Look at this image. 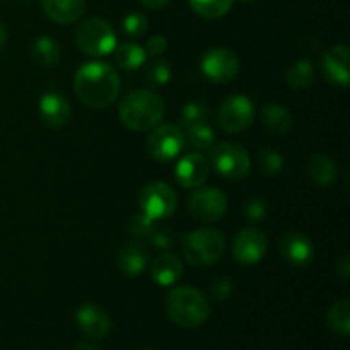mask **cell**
Returning a JSON list of instances; mask_svg holds the SVG:
<instances>
[{
	"label": "cell",
	"instance_id": "obj_28",
	"mask_svg": "<svg viewBox=\"0 0 350 350\" xmlns=\"http://www.w3.org/2000/svg\"><path fill=\"white\" fill-rule=\"evenodd\" d=\"M195 14L205 19H219L232 9L234 0H188Z\"/></svg>",
	"mask_w": 350,
	"mask_h": 350
},
{
	"label": "cell",
	"instance_id": "obj_13",
	"mask_svg": "<svg viewBox=\"0 0 350 350\" xmlns=\"http://www.w3.org/2000/svg\"><path fill=\"white\" fill-rule=\"evenodd\" d=\"M211 173V164L200 152H190L181 157L174 166V178L178 185L188 190L202 187Z\"/></svg>",
	"mask_w": 350,
	"mask_h": 350
},
{
	"label": "cell",
	"instance_id": "obj_18",
	"mask_svg": "<svg viewBox=\"0 0 350 350\" xmlns=\"http://www.w3.org/2000/svg\"><path fill=\"white\" fill-rule=\"evenodd\" d=\"M72 109L67 98L58 92H46L40 99V116L48 126L60 129L70 120Z\"/></svg>",
	"mask_w": 350,
	"mask_h": 350
},
{
	"label": "cell",
	"instance_id": "obj_22",
	"mask_svg": "<svg viewBox=\"0 0 350 350\" xmlns=\"http://www.w3.org/2000/svg\"><path fill=\"white\" fill-rule=\"evenodd\" d=\"M262 123L272 135H287L293 129V115L286 106L270 103L263 106Z\"/></svg>",
	"mask_w": 350,
	"mask_h": 350
},
{
	"label": "cell",
	"instance_id": "obj_32",
	"mask_svg": "<svg viewBox=\"0 0 350 350\" xmlns=\"http://www.w3.org/2000/svg\"><path fill=\"white\" fill-rule=\"evenodd\" d=\"M154 222H156V221H152L150 217H147L144 212H139V214H135L129 221L130 234L135 236L137 239L149 238L150 232H152L154 228H156V224H154Z\"/></svg>",
	"mask_w": 350,
	"mask_h": 350
},
{
	"label": "cell",
	"instance_id": "obj_39",
	"mask_svg": "<svg viewBox=\"0 0 350 350\" xmlns=\"http://www.w3.org/2000/svg\"><path fill=\"white\" fill-rule=\"evenodd\" d=\"M140 2H142V5L147 7V9L159 10L163 9V7H166L171 0H140Z\"/></svg>",
	"mask_w": 350,
	"mask_h": 350
},
{
	"label": "cell",
	"instance_id": "obj_16",
	"mask_svg": "<svg viewBox=\"0 0 350 350\" xmlns=\"http://www.w3.org/2000/svg\"><path fill=\"white\" fill-rule=\"evenodd\" d=\"M75 321L88 337L103 338L111 330V318L108 311L98 304H82L75 313Z\"/></svg>",
	"mask_w": 350,
	"mask_h": 350
},
{
	"label": "cell",
	"instance_id": "obj_4",
	"mask_svg": "<svg viewBox=\"0 0 350 350\" xmlns=\"http://www.w3.org/2000/svg\"><path fill=\"white\" fill-rule=\"evenodd\" d=\"M75 44L89 57H106L116 48L115 29L103 17H88L75 29Z\"/></svg>",
	"mask_w": 350,
	"mask_h": 350
},
{
	"label": "cell",
	"instance_id": "obj_19",
	"mask_svg": "<svg viewBox=\"0 0 350 350\" xmlns=\"http://www.w3.org/2000/svg\"><path fill=\"white\" fill-rule=\"evenodd\" d=\"M44 16L57 24H72L81 19L85 0H41Z\"/></svg>",
	"mask_w": 350,
	"mask_h": 350
},
{
	"label": "cell",
	"instance_id": "obj_8",
	"mask_svg": "<svg viewBox=\"0 0 350 350\" xmlns=\"http://www.w3.org/2000/svg\"><path fill=\"white\" fill-rule=\"evenodd\" d=\"M183 147L185 133L174 123H159L147 139V152L157 163H170L176 159Z\"/></svg>",
	"mask_w": 350,
	"mask_h": 350
},
{
	"label": "cell",
	"instance_id": "obj_7",
	"mask_svg": "<svg viewBox=\"0 0 350 350\" xmlns=\"http://www.w3.org/2000/svg\"><path fill=\"white\" fill-rule=\"evenodd\" d=\"M176 193L164 181H152L140 191V212H144L152 221H161V219H167L170 215H173L176 211Z\"/></svg>",
	"mask_w": 350,
	"mask_h": 350
},
{
	"label": "cell",
	"instance_id": "obj_41",
	"mask_svg": "<svg viewBox=\"0 0 350 350\" xmlns=\"http://www.w3.org/2000/svg\"><path fill=\"white\" fill-rule=\"evenodd\" d=\"M74 350H96V349L92 347V345H89V344H79Z\"/></svg>",
	"mask_w": 350,
	"mask_h": 350
},
{
	"label": "cell",
	"instance_id": "obj_10",
	"mask_svg": "<svg viewBox=\"0 0 350 350\" xmlns=\"http://www.w3.org/2000/svg\"><path fill=\"white\" fill-rule=\"evenodd\" d=\"M188 212L204 222H215L224 217L228 211V197L214 187H198L188 197Z\"/></svg>",
	"mask_w": 350,
	"mask_h": 350
},
{
	"label": "cell",
	"instance_id": "obj_34",
	"mask_svg": "<svg viewBox=\"0 0 350 350\" xmlns=\"http://www.w3.org/2000/svg\"><path fill=\"white\" fill-rule=\"evenodd\" d=\"M243 211H245L246 219H250V221H253V222H258V221H262V219H265L267 202L263 200L262 197H250L248 200L245 202V207H243Z\"/></svg>",
	"mask_w": 350,
	"mask_h": 350
},
{
	"label": "cell",
	"instance_id": "obj_21",
	"mask_svg": "<svg viewBox=\"0 0 350 350\" xmlns=\"http://www.w3.org/2000/svg\"><path fill=\"white\" fill-rule=\"evenodd\" d=\"M338 174V167L335 161L328 154H313L308 161V176L318 187H330L335 183Z\"/></svg>",
	"mask_w": 350,
	"mask_h": 350
},
{
	"label": "cell",
	"instance_id": "obj_6",
	"mask_svg": "<svg viewBox=\"0 0 350 350\" xmlns=\"http://www.w3.org/2000/svg\"><path fill=\"white\" fill-rule=\"evenodd\" d=\"M211 154V166L215 173L228 180H245L252 171V157L248 150L236 142L214 144L208 150Z\"/></svg>",
	"mask_w": 350,
	"mask_h": 350
},
{
	"label": "cell",
	"instance_id": "obj_11",
	"mask_svg": "<svg viewBox=\"0 0 350 350\" xmlns=\"http://www.w3.org/2000/svg\"><path fill=\"white\" fill-rule=\"evenodd\" d=\"M202 74L215 84H228L238 75L239 60L229 48H211L200 60Z\"/></svg>",
	"mask_w": 350,
	"mask_h": 350
},
{
	"label": "cell",
	"instance_id": "obj_9",
	"mask_svg": "<svg viewBox=\"0 0 350 350\" xmlns=\"http://www.w3.org/2000/svg\"><path fill=\"white\" fill-rule=\"evenodd\" d=\"M255 122V106L246 96L234 94L224 99L217 113V123L224 132L239 133Z\"/></svg>",
	"mask_w": 350,
	"mask_h": 350
},
{
	"label": "cell",
	"instance_id": "obj_37",
	"mask_svg": "<svg viewBox=\"0 0 350 350\" xmlns=\"http://www.w3.org/2000/svg\"><path fill=\"white\" fill-rule=\"evenodd\" d=\"M166 50H167V40L164 36H161V34H156V36L149 38V41H147L146 44V53L152 55V57H159V55H163Z\"/></svg>",
	"mask_w": 350,
	"mask_h": 350
},
{
	"label": "cell",
	"instance_id": "obj_1",
	"mask_svg": "<svg viewBox=\"0 0 350 350\" xmlns=\"http://www.w3.org/2000/svg\"><path fill=\"white\" fill-rule=\"evenodd\" d=\"M120 82L115 67L103 62H88L81 65L74 77V92L88 108L101 109L113 105L118 98Z\"/></svg>",
	"mask_w": 350,
	"mask_h": 350
},
{
	"label": "cell",
	"instance_id": "obj_26",
	"mask_svg": "<svg viewBox=\"0 0 350 350\" xmlns=\"http://www.w3.org/2000/svg\"><path fill=\"white\" fill-rule=\"evenodd\" d=\"M115 60L123 70H137L146 64V50L135 43H122L115 48Z\"/></svg>",
	"mask_w": 350,
	"mask_h": 350
},
{
	"label": "cell",
	"instance_id": "obj_15",
	"mask_svg": "<svg viewBox=\"0 0 350 350\" xmlns=\"http://www.w3.org/2000/svg\"><path fill=\"white\" fill-rule=\"evenodd\" d=\"M280 255L289 265L303 269L313 262L314 246L303 232L287 231L280 239Z\"/></svg>",
	"mask_w": 350,
	"mask_h": 350
},
{
	"label": "cell",
	"instance_id": "obj_27",
	"mask_svg": "<svg viewBox=\"0 0 350 350\" xmlns=\"http://www.w3.org/2000/svg\"><path fill=\"white\" fill-rule=\"evenodd\" d=\"M185 144H188L197 152H200V150L205 152V150H211V147L215 144V133L208 126V123H202V125L187 129Z\"/></svg>",
	"mask_w": 350,
	"mask_h": 350
},
{
	"label": "cell",
	"instance_id": "obj_3",
	"mask_svg": "<svg viewBox=\"0 0 350 350\" xmlns=\"http://www.w3.org/2000/svg\"><path fill=\"white\" fill-rule=\"evenodd\" d=\"M166 313L181 328H197L207 321L211 304L195 287H176L167 294Z\"/></svg>",
	"mask_w": 350,
	"mask_h": 350
},
{
	"label": "cell",
	"instance_id": "obj_23",
	"mask_svg": "<svg viewBox=\"0 0 350 350\" xmlns=\"http://www.w3.org/2000/svg\"><path fill=\"white\" fill-rule=\"evenodd\" d=\"M31 57H33L34 64L40 65V67H55L62 58L60 44L51 36H40L31 46Z\"/></svg>",
	"mask_w": 350,
	"mask_h": 350
},
{
	"label": "cell",
	"instance_id": "obj_42",
	"mask_svg": "<svg viewBox=\"0 0 350 350\" xmlns=\"http://www.w3.org/2000/svg\"><path fill=\"white\" fill-rule=\"evenodd\" d=\"M243 2H246V3H252V2H256V0H243Z\"/></svg>",
	"mask_w": 350,
	"mask_h": 350
},
{
	"label": "cell",
	"instance_id": "obj_31",
	"mask_svg": "<svg viewBox=\"0 0 350 350\" xmlns=\"http://www.w3.org/2000/svg\"><path fill=\"white\" fill-rule=\"evenodd\" d=\"M258 164H260V171H262L265 176H270V178L279 176V174L284 171V156L277 152V150H272L269 149V147H265V149L260 150Z\"/></svg>",
	"mask_w": 350,
	"mask_h": 350
},
{
	"label": "cell",
	"instance_id": "obj_17",
	"mask_svg": "<svg viewBox=\"0 0 350 350\" xmlns=\"http://www.w3.org/2000/svg\"><path fill=\"white\" fill-rule=\"evenodd\" d=\"M149 262V250L139 239H129L123 243L116 253V263L123 275L135 277L144 272Z\"/></svg>",
	"mask_w": 350,
	"mask_h": 350
},
{
	"label": "cell",
	"instance_id": "obj_35",
	"mask_svg": "<svg viewBox=\"0 0 350 350\" xmlns=\"http://www.w3.org/2000/svg\"><path fill=\"white\" fill-rule=\"evenodd\" d=\"M150 243H152L154 248H159V250H166L171 248L174 245V234L170 231L167 228H154V231L150 232L149 236Z\"/></svg>",
	"mask_w": 350,
	"mask_h": 350
},
{
	"label": "cell",
	"instance_id": "obj_36",
	"mask_svg": "<svg viewBox=\"0 0 350 350\" xmlns=\"http://www.w3.org/2000/svg\"><path fill=\"white\" fill-rule=\"evenodd\" d=\"M211 293L215 299L222 301V299H228L229 296L232 294V282L229 277H219L212 282L211 287Z\"/></svg>",
	"mask_w": 350,
	"mask_h": 350
},
{
	"label": "cell",
	"instance_id": "obj_30",
	"mask_svg": "<svg viewBox=\"0 0 350 350\" xmlns=\"http://www.w3.org/2000/svg\"><path fill=\"white\" fill-rule=\"evenodd\" d=\"M144 77L154 88H161V85H166L171 79V65L167 60L163 58H156L150 64L146 65V70H144Z\"/></svg>",
	"mask_w": 350,
	"mask_h": 350
},
{
	"label": "cell",
	"instance_id": "obj_5",
	"mask_svg": "<svg viewBox=\"0 0 350 350\" xmlns=\"http://www.w3.org/2000/svg\"><path fill=\"white\" fill-rule=\"evenodd\" d=\"M226 238L215 229H197L185 236L183 255L193 267H208L224 256Z\"/></svg>",
	"mask_w": 350,
	"mask_h": 350
},
{
	"label": "cell",
	"instance_id": "obj_12",
	"mask_svg": "<svg viewBox=\"0 0 350 350\" xmlns=\"http://www.w3.org/2000/svg\"><path fill=\"white\" fill-rule=\"evenodd\" d=\"M267 246H269V239L265 232L253 228L243 229L236 234L234 243H232V256L236 262L253 265L265 256Z\"/></svg>",
	"mask_w": 350,
	"mask_h": 350
},
{
	"label": "cell",
	"instance_id": "obj_29",
	"mask_svg": "<svg viewBox=\"0 0 350 350\" xmlns=\"http://www.w3.org/2000/svg\"><path fill=\"white\" fill-rule=\"evenodd\" d=\"M208 120V106L207 103L202 99H195V101L187 103L181 109V125L183 129H191V126L202 125L207 123Z\"/></svg>",
	"mask_w": 350,
	"mask_h": 350
},
{
	"label": "cell",
	"instance_id": "obj_40",
	"mask_svg": "<svg viewBox=\"0 0 350 350\" xmlns=\"http://www.w3.org/2000/svg\"><path fill=\"white\" fill-rule=\"evenodd\" d=\"M5 41H7V27L3 24V21L0 19V50L5 46Z\"/></svg>",
	"mask_w": 350,
	"mask_h": 350
},
{
	"label": "cell",
	"instance_id": "obj_24",
	"mask_svg": "<svg viewBox=\"0 0 350 350\" xmlns=\"http://www.w3.org/2000/svg\"><path fill=\"white\" fill-rule=\"evenodd\" d=\"M327 323L332 332H335L340 337H349L350 335V299L344 297L337 303L332 304L327 313Z\"/></svg>",
	"mask_w": 350,
	"mask_h": 350
},
{
	"label": "cell",
	"instance_id": "obj_2",
	"mask_svg": "<svg viewBox=\"0 0 350 350\" xmlns=\"http://www.w3.org/2000/svg\"><path fill=\"white\" fill-rule=\"evenodd\" d=\"M166 105L157 92L149 89H137L130 92L118 108L120 122L133 132H149L156 129L164 118Z\"/></svg>",
	"mask_w": 350,
	"mask_h": 350
},
{
	"label": "cell",
	"instance_id": "obj_25",
	"mask_svg": "<svg viewBox=\"0 0 350 350\" xmlns=\"http://www.w3.org/2000/svg\"><path fill=\"white\" fill-rule=\"evenodd\" d=\"M286 81L296 91H304L314 82V67L310 60L301 58L291 64L286 72Z\"/></svg>",
	"mask_w": 350,
	"mask_h": 350
},
{
	"label": "cell",
	"instance_id": "obj_14",
	"mask_svg": "<svg viewBox=\"0 0 350 350\" xmlns=\"http://www.w3.org/2000/svg\"><path fill=\"white\" fill-rule=\"evenodd\" d=\"M349 58L350 48L347 44H337L325 51L321 57V72L330 84L347 88L350 82Z\"/></svg>",
	"mask_w": 350,
	"mask_h": 350
},
{
	"label": "cell",
	"instance_id": "obj_38",
	"mask_svg": "<svg viewBox=\"0 0 350 350\" xmlns=\"http://www.w3.org/2000/svg\"><path fill=\"white\" fill-rule=\"evenodd\" d=\"M335 273H337V277H340L342 280H349L350 279L349 253H342L340 258L337 260V265H335Z\"/></svg>",
	"mask_w": 350,
	"mask_h": 350
},
{
	"label": "cell",
	"instance_id": "obj_20",
	"mask_svg": "<svg viewBox=\"0 0 350 350\" xmlns=\"http://www.w3.org/2000/svg\"><path fill=\"white\" fill-rule=\"evenodd\" d=\"M150 275H152L156 284L163 287H170L176 284L181 279V275H183V263H181V260L176 255L164 253V255H159L152 262Z\"/></svg>",
	"mask_w": 350,
	"mask_h": 350
},
{
	"label": "cell",
	"instance_id": "obj_33",
	"mask_svg": "<svg viewBox=\"0 0 350 350\" xmlns=\"http://www.w3.org/2000/svg\"><path fill=\"white\" fill-rule=\"evenodd\" d=\"M123 33L129 34L132 38H140L146 34L147 31V17L140 12L126 14L125 19L122 23Z\"/></svg>",
	"mask_w": 350,
	"mask_h": 350
}]
</instances>
